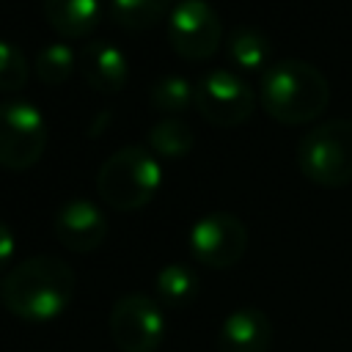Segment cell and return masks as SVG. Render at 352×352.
Listing matches in <instances>:
<instances>
[{"mask_svg":"<svg viewBox=\"0 0 352 352\" xmlns=\"http://www.w3.org/2000/svg\"><path fill=\"white\" fill-rule=\"evenodd\" d=\"M52 228L63 248L74 253H91L107 236V217L91 198L77 195L58 206Z\"/></svg>","mask_w":352,"mask_h":352,"instance_id":"30bf717a","label":"cell"},{"mask_svg":"<svg viewBox=\"0 0 352 352\" xmlns=\"http://www.w3.org/2000/svg\"><path fill=\"white\" fill-rule=\"evenodd\" d=\"M47 118L33 102H0V165L11 170H25L36 165L47 148Z\"/></svg>","mask_w":352,"mask_h":352,"instance_id":"5b68a950","label":"cell"},{"mask_svg":"<svg viewBox=\"0 0 352 352\" xmlns=\"http://www.w3.org/2000/svg\"><path fill=\"white\" fill-rule=\"evenodd\" d=\"M77 289L74 270L60 256H30L14 264L0 280V302L16 319L50 322L60 316Z\"/></svg>","mask_w":352,"mask_h":352,"instance_id":"6da1fadb","label":"cell"},{"mask_svg":"<svg viewBox=\"0 0 352 352\" xmlns=\"http://www.w3.org/2000/svg\"><path fill=\"white\" fill-rule=\"evenodd\" d=\"M162 184L160 157L140 143H129L107 154L96 170V192L99 198L118 209L135 212L146 206Z\"/></svg>","mask_w":352,"mask_h":352,"instance_id":"3957f363","label":"cell"},{"mask_svg":"<svg viewBox=\"0 0 352 352\" xmlns=\"http://www.w3.org/2000/svg\"><path fill=\"white\" fill-rule=\"evenodd\" d=\"M28 74H30V66H28L25 52L14 41L0 38V91L25 88Z\"/></svg>","mask_w":352,"mask_h":352,"instance_id":"ffe728a7","label":"cell"},{"mask_svg":"<svg viewBox=\"0 0 352 352\" xmlns=\"http://www.w3.org/2000/svg\"><path fill=\"white\" fill-rule=\"evenodd\" d=\"M77 66L96 91H121L129 80L126 55L110 38H91L77 52Z\"/></svg>","mask_w":352,"mask_h":352,"instance_id":"7c38bea8","label":"cell"},{"mask_svg":"<svg viewBox=\"0 0 352 352\" xmlns=\"http://www.w3.org/2000/svg\"><path fill=\"white\" fill-rule=\"evenodd\" d=\"M272 322L261 308L231 311L217 330V352H270Z\"/></svg>","mask_w":352,"mask_h":352,"instance_id":"8fae6325","label":"cell"},{"mask_svg":"<svg viewBox=\"0 0 352 352\" xmlns=\"http://www.w3.org/2000/svg\"><path fill=\"white\" fill-rule=\"evenodd\" d=\"M226 52L239 69H267L272 63V41L256 25H234L226 36Z\"/></svg>","mask_w":352,"mask_h":352,"instance_id":"4fadbf2b","label":"cell"},{"mask_svg":"<svg viewBox=\"0 0 352 352\" xmlns=\"http://www.w3.org/2000/svg\"><path fill=\"white\" fill-rule=\"evenodd\" d=\"M154 289H157V297H160L162 305H168V308H184V305H190L198 297L201 280H198V275H195L192 267H187L182 261H173V264H165L157 272Z\"/></svg>","mask_w":352,"mask_h":352,"instance_id":"9a60e30c","label":"cell"},{"mask_svg":"<svg viewBox=\"0 0 352 352\" xmlns=\"http://www.w3.org/2000/svg\"><path fill=\"white\" fill-rule=\"evenodd\" d=\"M187 242L195 261L212 270H226L245 256L248 228L231 212H206L190 226Z\"/></svg>","mask_w":352,"mask_h":352,"instance_id":"52a82bcc","label":"cell"},{"mask_svg":"<svg viewBox=\"0 0 352 352\" xmlns=\"http://www.w3.org/2000/svg\"><path fill=\"white\" fill-rule=\"evenodd\" d=\"M148 102L165 116H179L190 107V102H195V85L184 74H162L151 82Z\"/></svg>","mask_w":352,"mask_h":352,"instance_id":"e0dca14e","label":"cell"},{"mask_svg":"<svg viewBox=\"0 0 352 352\" xmlns=\"http://www.w3.org/2000/svg\"><path fill=\"white\" fill-rule=\"evenodd\" d=\"M11 256H14V231L0 220V272L8 267Z\"/></svg>","mask_w":352,"mask_h":352,"instance_id":"44dd1931","label":"cell"},{"mask_svg":"<svg viewBox=\"0 0 352 352\" xmlns=\"http://www.w3.org/2000/svg\"><path fill=\"white\" fill-rule=\"evenodd\" d=\"M192 126L179 116H165L148 129V148L157 157H184L192 148Z\"/></svg>","mask_w":352,"mask_h":352,"instance_id":"2e32d148","label":"cell"},{"mask_svg":"<svg viewBox=\"0 0 352 352\" xmlns=\"http://www.w3.org/2000/svg\"><path fill=\"white\" fill-rule=\"evenodd\" d=\"M258 99L272 118L283 124H305L327 107L330 82L319 66L302 58H283L261 72Z\"/></svg>","mask_w":352,"mask_h":352,"instance_id":"7a4b0ae2","label":"cell"},{"mask_svg":"<svg viewBox=\"0 0 352 352\" xmlns=\"http://www.w3.org/2000/svg\"><path fill=\"white\" fill-rule=\"evenodd\" d=\"M74 63H77V52L66 41H47V44L38 47L33 69H36L41 82L60 85L74 72Z\"/></svg>","mask_w":352,"mask_h":352,"instance_id":"ac0fdd59","label":"cell"},{"mask_svg":"<svg viewBox=\"0 0 352 352\" xmlns=\"http://www.w3.org/2000/svg\"><path fill=\"white\" fill-rule=\"evenodd\" d=\"M195 107L214 126L242 124L253 110V88L231 69H209L195 82Z\"/></svg>","mask_w":352,"mask_h":352,"instance_id":"9c48e42d","label":"cell"},{"mask_svg":"<svg viewBox=\"0 0 352 352\" xmlns=\"http://www.w3.org/2000/svg\"><path fill=\"white\" fill-rule=\"evenodd\" d=\"M110 338L121 352H157L165 338V316L157 300L129 292L110 308Z\"/></svg>","mask_w":352,"mask_h":352,"instance_id":"8992f818","label":"cell"},{"mask_svg":"<svg viewBox=\"0 0 352 352\" xmlns=\"http://www.w3.org/2000/svg\"><path fill=\"white\" fill-rule=\"evenodd\" d=\"M168 41L187 60L209 58L223 41V22L206 0H176L168 14Z\"/></svg>","mask_w":352,"mask_h":352,"instance_id":"ba28073f","label":"cell"},{"mask_svg":"<svg viewBox=\"0 0 352 352\" xmlns=\"http://www.w3.org/2000/svg\"><path fill=\"white\" fill-rule=\"evenodd\" d=\"M170 3L173 0H113V16L129 30H146L170 14Z\"/></svg>","mask_w":352,"mask_h":352,"instance_id":"d6986e66","label":"cell"},{"mask_svg":"<svg viewBox=\"0 0 352 352\" xmlns=\"http://www.w3.org/2000/svg\"><path fill=\"white\" fill-rule=\"evenodd\" d=\"M44 16L60 36H85L102 16L99 0H44Z\"/></svg>","mask_w":352,"mask_h":352,"instance_id":"5bb4252c","label":"cell"},{"mask_svg":"<svg viewBox=\"0 0 352 352\" xmlns=\"http://www.w3.org/2000/svg\"><path fill=\"white\" fill-rule=\"evenodd\" d=\"M300 170L324 187L352 182V118H327L311 126L297 143Z\"/></svg>","mask_w":352,"mask_h":352,"instance_id":"277c9868","label":"cell"}]
</instances>
